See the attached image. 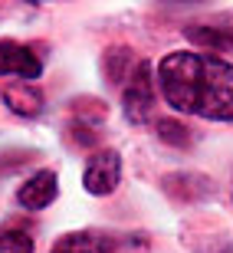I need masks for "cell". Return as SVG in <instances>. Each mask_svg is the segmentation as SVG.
<instances>
[{"instance_id": "8", "label": "cell", "mask_w": 233, "mask_h": 253, "mask_svg": "<svg viewBox=\"0 0 233 253\" xmlns=\"http://www.w3.org/2000/svg\"><path fill=\"white\" fill-rule=\"evenodd\" d=\"M187 40L197 43L200 49H227L233 46V33L230 30H214V27H191Z\"/></svg>"}, {"instance_id": "5", "label": "cell", "mask_w": 233, "mask_h": 253, "mask_svg": "<svg viewBox=\"0 0 233 253\" xmlns=\"http://www.w3.org/2000/svg\"><path fill=\"white\" fill-rule=\"evenodd\" d=\"M56 191H59L56 174H53V171H37L30 181L20 184L17 201H20V207H27V211H43L46 204H53Z\"/></svg>"}, {"instance_id": "9", "label": "cell", "mask_w": 233, "mask_h": 253, "mask_svg": "<svg viewBox=\"0 0 233 253\" xmlns=\"http://www.w3.org/2000/svg\"><path fill=\"white\" fill-rule=\"evenodd\" d=\"M105 76L112 79V83H121L125 76L131 79V59H128V53L121 46H115L109 56H105Z\"/></svg>"}, {"instance_id": "7", "label": "cell", "mask_w": 233, "mask_h": 253, "mask_svg": "<svg viewBox=\"0 0 233 253\" xmlns=\"http://www.w3.org/2000/svg\"><path fill=\"white\" fill-rule=\"evenodd\" d=\"M49 253H112V240L95 230H76V234L59 237Z\"/></svg>"}, {"instance_id": "10", "label": "cell", "mask_w": 233, "mask_h": 253, "mask_svg": "<svg viewBox=\"0 0 233 253\" xmlns=\"http://www.w3.org/2000/svg\"><path fill=\"white\" fill-rule=\"evenodd\" d=\"M0 253H33V237L23 230H0Z\"/></svg>"}, {"instance_id": "11", "label": "cell", "mask_w": 233, "mask_h": 253, "mask_svg": "<svg viewBox=\"0 0 233 253\" xmlns=\"http://www.w3.org/2000/svg\"><path fill=\"white\" fill-rule=\"evenodd\" d=\"M155 131H158L161 141H168V145H177V148H184L187 141H191V135L184 131V125L174 122V119H161L158 125H155Z\"/></svg>"}, {"instance_id": "3", "label": "cell", "mask_w": 233, "mask_h": 253, "mask_svg": "<svg viewBox=\"0 0 233 253\" xmlns=\"http://www.w3.org/2000/svg\"><path fill=\"white\" fill-rule=\"evenodd\" d=\"M118 181H121V158L115 151H99V155H92L89 165H85V171H82V188L95 197L112 194V191L118 188Z\"/></svg>"}, {"instance_id": "2", "label": "cell", "mask_w": 233, "mask_h": 253, "mask_svg": "<svg viewBox=\"0 0 233 253\" xmlns=\"http://www.w3.org/2000/svg\"><path fill=\"white\" fill-rule=\"evenodd\" d=\"M151 109H155V76L148 63H138L125 85V115L135 125H145L151 119Z\"/></svg>"}, {"instance_id": "4", "label": "cell", "mask_w": 233, "mask_h": 253, "mask_svg": "<svg viewBox=\"0 0 233 253\" xmlns=\"http://www.w3.org/2000/svg\"><path fill=\"white\" fill-rule=\"evenodd\" d=\"M39 73H43V63L33 49L20 46L13 40H0V76H20L23 83H33Z\"/></svg>"}, {"instance_id": "6", "label": "cell", "mask_w": 233, "mask_h": 253, "mask_svg": "<svg viewBox=\"0 0 233 253\" xmlns=\"http://www.w3.org/2000/svg\"><path fill=\"white\" fill-rule=\"evenodd\" d=\"M3 102H7L10 112L23 115V119H33V115L43 112V92L30 83H13L3 89Z\"/></svg>"}, {"instance_id": "1", "label": "cell", "mask_w": 233, "mask_h": 253, "mask_svg": "<svg viewBox=\"0 0 233 253\" xmlns=\"http://www.w3.org/2000/svg\"><path fill=\"white\" fill-rule=\"evenodd\" d=\"M164 102L177 112L233 122V66L204 53H171L158 63Z\"/></svg>"}]
</instances>
